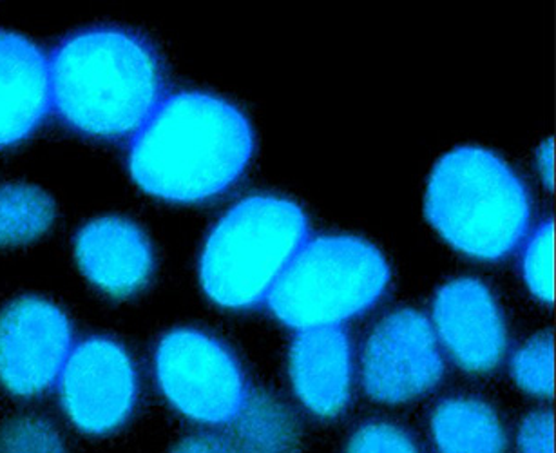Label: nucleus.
<instances>
[{
    "mask_svg": "<svg viewBox=\"0 0 556 453\" xmlns=\"http://www.w3.org/2000/svg\"><path fill=\"white\" fill-rule=\"evenodd\" d=\"M254 153V127L238 105L205 91H180L162 100L137 133L129 173L151 197L197 205L232 189Z\"/></svg>",
    "mask_w": 556,
    "mask_h": 453,
    "instance_id": "nucleus-1",
    "label": "nucleus"
},
{
    "mask_svg": "<svg viewBox=\"0 0 556 453\" xmlns=\"http://www.w3.org/2000/svg\"><path fill=\"white\" fill-rule=\"evenodd\" d=\"M51 102L75 131L104 140L137 135L165 91L164 66L142 35L84 29L51 59Z\"/></svg>",
    "mask_w": 556,
    "mask_h": 453,
    "instance_id": "nucleus-2",
    "label": "nucleus"
},
{
    "mask_svg": "<svg viewBox=\"0 0 556 453\" xmlns=\"http://www.w3.org/2000/svg\"><path fill=\"white\" fill-rule=\"evenodd\" d=\"M425 214L447 246L477 262H501L528 238L533 202L501 154L463 146L437 160Z\"/></svg>",
    "mask_w": 556,
    "mask_h": 453,
    "instance_id": "nucleus-3",
    "label": "nucleus"
},
{
    "mask_svg": "<svg viewBox=\"0 0 556 453\" xmlns=\"http://www.w3.org/2000/svg\"><path fill=\"white\" fill-rule=\"evenodd\" d=\"M308 232V216L294 200L279 194L241 198L203 243V292L225 311L262 305Z\"/></svg>",
    "mask_w": 556,
    "mask_h": 453,
    "instance_id": "nucleus-4",
    "label": "nucleus"
},
{
    "mask_svg": "<svg viewBox=\"0 0 556 453\" xmlns=\"http://www.w3.org/2000/svg\"><path fill=\"white\" fill-rule=\"evenodd\" d=\"M392 270L379 247L354 235L306 240L267 295L268 311L285 327H341L382 300Z\"/></svg>",
    "mask_w": 556,
    "mask_h": 453,
    "instance_id": "nucleus-5",
    "label": "nucleus"
},
{
    "mask_svg": "<svg viewBox=\"0 0 556 453\" xmlns=\"http://www.w3.org/2000/svg\"><path fill=\"white\" fill-rule=\"evenodd\" d=\"M154 374L167 403L198 425H229L249 393L235 352L198 328H175L160 339Z\"/></svg>",
    "mask_w": 556,
    "mask_h": 453,
    "instance_id": "nucleus-6",
    "label": "nucleus"
},
{
    "mask_svg": "<svg viewBox=\"0 0 556 453\" xmlns=\"http://www.w3.org/2000/svg\"><path fill=\"white\" fill-rule=\"evenodd\" d=\"M444 360L431 322L422 312L397 309L382 317L361 354L366 395L382 404H406L439 387Z\"/></svg>",
    "mask_w": 556,
    "mask_h": 453,
    "instance_id": "nucleus-7",
    "label": "nucleus"
},
{
    "mask_svg": "<svg viewBox=\"0 0 556 453\" xmlns=\"http://www.w3.org/2000/svg\"><path fill=\"white\" fill-rule=\"evenodd\" d=\"M137 399V368L115 339H86L62 368V408L84 433L108 436L118 430L131 417Z\"/></svg>",
    "mask_w": 556,
    "mask_h": 453,
    "instance_id": "nucleus-8",
    "label": "nucleus"
},
{
    "mask_svg": "<svg viewBox=\"0 0 556 453\" xmlns=\"http://www.w3.org/2000/svg\"><path fill=\"white\" fill-rule=\"evenodd\" d=\"M73 328L61 306L23 295L0 312V385L18 398L48 392L66 365Z\"/></svg>",
    "mask_w": 556,
    "mask_h": 453,
    "instance_id": "nucleus-9",
    "label": "nucleus"
},
{
    "mask_svg": "<svg viewBox=\"0 0 556 453\" xmlns=\"http://www.w3.org/2000/svg\"><path fill=\"white\" fill-rule=\"evenodd\" d=\"M437 341L469 374H488L507 350L506 317L490 287L464 276L442 285L431 305Z\"/></svg>",
    "mask_w": 556,
    "mask_h": 453,
    "instance_id": "nucleus-10",
    "label": "nucleus"
},
{
    "mask_svg": "<svg viewBox=\"0 0 556 453\" xmlns=\"http://www.w3.org/2000/svg\"><path fill=\"white\" fill-rule=\"evenodd\" d=\"M75 257L84 276L115 300H126L148 287L154 273V251L140 225L122 216L91 219L78 230Z\"/></svg>",
    "mask_w": 556,
    "mask_h": 453,
    "instance_id": "nucleus-11",
    "label": "nucleus"
},
{
    "mask_svg": "<svg viewBox=\"0 0 556 453\" xmlns=\"http://www.w3.org/2000/svg\"><path fill=\"white\" fill-rule=\"evenodd\" d=\"M289 377L295 398L319 419H336L352 401L354 350L344 328L301 330L289 349Z\"/></svg>",
    "mask_w": 556,
    "mask_h": 453,
    "instance_id": "nucleus-12",
    "label": "nucleus"
},
{
    "mask_svg": "<svg viewBox=\"0 0 556 453\" xmlns=\"http://www.w3.org/2000/svg\"><path fill=\"white\" fill-rule=\"evenodd\" d=\"M51 108L50 62L24 35L0 29V149L31 137Z\"/></svg>",
    "mask_w": 556,
    "mask_h": 453,
    "instance_id": "nucleus-13",
    "label": "nucleus"
},
{
    "mask_svg": "<svg viewBox=\"0 0 556 453\" xmlns=\"http://www.w3.org/2000/svg\"><path fill=\"white\" fill-rule=\"evenodd\" d=\"M437 453H507V431L496 410L482 399L450 398L430 417Z\"/></svg>",
    "mask_w": 556,
    "mask_h": 453,
    "instance_id": "nucleus-14",
    "label": "nucleus"
},
{
    "mask_svg": "<svg viewBox=\"0 0 556 453\" xmlns=\"http://www.w3.org/2000/svg\"><path fill=\"white\" fill-rule=\"evenodd\" d=\"M229 425L238 453H301L300 420L267 390H249Z\"/></svg>",
    "mask_w": 556,
    "mask_h": 453,
    "instance_id": "nucleus-15",
    "label": "nucleus"
},
{
    "mask_svg": "<svg viewBox=\"0 0 556 453\" xmlns=\"http://www.w3.org/2000/svg\"><path fill=\"white\" fill-rule=\"evenodd\" d=\"M55 218V200L45 189L29 184L0 186V249L39 240Z\"/></svg>",
    "mask_w": 556,
    "mask_h": 453,
    "instance_id": "nucleus-16",
    "label": "nucleus"
},
{
    "mask_svg": "<svg viewBox=\"0 0 556 453\" xmlns=\"http://www.w3.org/2000/svg\"><path fill=\"white\" fill-rule=\"evenodd\" d=\"M513 381L533 398L549 399L555 393V343L553 334L539 332L515 352Z\"/></svg>",
    "mask_w": 556,
    "mask_h": 453,
    "instance_id": "nucleus-17",
    "label": "nucleus"
},
{
    "mask_svg": "<svg viewBox=\"0 0 556 453\" xmlns=\"http://www.w3.org/2000/svg\"><path fill=\"white\" fill-rule=\"evenodd\" d=\"M522 276L529 292L542 301L555 300V224L545 219L529 236L522 256Z\"/></svg>",
    "mask_w": 556,
    "mask_h": 453,
    "instance_id": "nucleus-18",
    "label": "nucleus"
},
{
    "mask_svg": "<svg viewBox=\"0 0 556 453\" xmlns=\"http://www.w3.org/2000/svg\"><path fill=\"white\" fill-rule=\"evenodd\" d=\"M0 453H67V450L50 420L23 415L2 426Z\"/></svg>",
    "mask_w": 556,
    "mask_h": 453,
    "instance_id": "nucleus-19",
    "label": "nucleus"
},
{
    "mask_svg": "<svg viewBox=\"0 0 556 453\" xmlns=\"http://www.w3.org/2000/svg\"><path fill=\"white\" fill-rule=\"evenodd\" d=\"M344 453H420L414 437L388 420H370L349 439Z\"/></svg>",
    "mask_w": 556,
    "mask_h": 453,
    "instance_id": "nucleus-20",
    "label": "nucleus"
},
{
    "mask_svg": "<svg viewBox=\"0 0 556 453\" xmlns=\"http://www.w3.org/2000/svg\"><path fill=\"white\" fill-rule=\"evenodd\" d=\"M518 453H555V417L549 410H534L518 428Z\"/></svg>",
    "mask_w": 556,
    "mask_h": 453,
    "instance_id": "nucleus-21",
    "label": "nucleus"
},
{
    "mask_svg": "<svg viewBox=\"0 0 556 453\" xmlns=\"http://www.w3.org/2000/svg\"><path fill=\"white\" fill-rule=\"evenodd\" d=\"M169 453H238L229 437L198 433L176 442Z\"/></svg>",
    "mask_w": 556,
    "mask_h": 453,
    "instance_id": "nucleus-22",
    "label": "nucleus"
},
{
    "mask_svg": "<svg viewBox=\"0 0 556 453\" xmlns=\"http://www.w3.org/2000/svg\"><path fill=\"white\" fill-rule=\"evenodd\" d=\"M536 171L545 186L553 187V140H545L534 156Z\"/></svg>",
    "mask_w": 556,
    "mask_h": 453,
    "instance_id": "nucleus-23",
    "label": "nucleus"
}]
</instances>
